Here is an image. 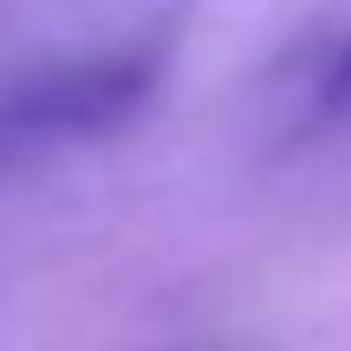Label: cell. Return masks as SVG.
Segmentation results:
<instances>
[{"mask_svg": "<svg viewBox=\"0 0 351 351\" xmlns=\"http://www.w3.org/2000/svg\"><path fill=\"white\" fill-rule=\"evenodd\" d=\"M156 78V52H111V59H85L46 72L33 85H13L0 98V137H91V130H111L150 98Z\"/></svg>", "mask_w": 351, "mask_h": 351, "instance_id": "cell-1", "label": "cell"}, {"mask_svg": "<svg viewBox=\"0 0 351 351\" xmlns=\"http://www.w3.org/2000/svg\"><path fill=\"white\" fill-rule=\"evenodd\" d=\"M326 98H332V104H351V39H345L339 65H332V78H326Z\"/></svg>", "mask_w": 351, "mask_h": 351, "instance_id": "cell-2", "label": "cell"}]
</instances>
